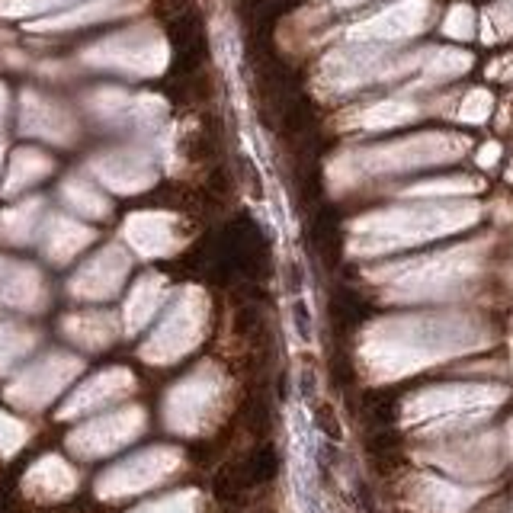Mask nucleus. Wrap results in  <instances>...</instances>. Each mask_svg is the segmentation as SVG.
I'll return each instance as SVG.
<instances>
[{"label":"nucleus","instance_id":"obj_1","mask_svg":"<svg viewBox=\"0 0 513 513\" xmlns=\"http://www.w3.org/2000/svg\"><path fill=\"white\" fill-rule=\"evenodd\" d=\"M273 472H276V452H273V446L256 449L254 459H250V478L266 481V478H273Z\"/></svg>","mask_w":513,"mask_h":513},{"label":"nucleus","instance_id":"obj_2","mask_svg":"<svg viewBox=\"0 0 513 513\" xmlns=\"http://www.w3.org/2000/svg\"><path fill=\"white\" fill-rule=\"evenodd\" d=\"M237 491H241V472H237V465H228L216 478V494L218 497H235Z\"/></svg>","mask_w":513,"mask_h":513},{"label":"nucleus","instance_id":"obj_3","mask_svg":"<svg viewBox=\"0 0 513 513\" xmlns=\"http://www.w3.org/2000/svg\"><path fill=\"white\" fill-rule=\"evenodd\" d=\"M318 427L327 433V437H340V427H337V420H334V411L327 408V404H324V408H318Z\"/></svg>","mask_w":513,"mask_h":513}]
</instances>
